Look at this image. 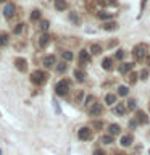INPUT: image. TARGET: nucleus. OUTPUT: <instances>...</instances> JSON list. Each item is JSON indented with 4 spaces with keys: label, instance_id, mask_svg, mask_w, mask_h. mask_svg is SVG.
Instances as JSON below:
<instances>
[{
    "label": "nucleus",
    "instance_id": "nucleus-43",
    "mask_svg": "<svg viewBox=\"0 0 150 155\" xmlns=\"http://www.w3.org/2000/svg\"><path fill=\"white\" fill-rule=\"evenodd\" d=\"M148 110H150V105H148Z\"/></svg>",
    "mask_w": 150,
    "mask_h": 155
},
{
    "label": "nucleus",
    "instance_id": "nucleus-19",
    "mask_svg": "<svg viewBox=\"0 0 150 155\" xmlns=\"http://www.w3.org/2000/svg\"><path fill=\"white\" fill-rule=\"evenodd\" d=\"M100 142H102V144H105V145L113 144V136H111V134H105V136H102V137H100Z\"/></svg>",
    "mask_w": 150,
    "mask_h": 155
},
{
    "label": "nucleus",
    "instance_id": "nucleus-17",
    "mask_svg": "<svg viewBox=\"0 0 150 155\" xmlns=\"http://www.w3.org/2000/svg\"><path fill=\"white\" fill-rule=\"evenodd\" d=\"M55 8L58 10V12H63V10H66V8H68L66 0H55Z\"/></svg>",
    "mask_w": 150,
    "mask_h": 155
},
{
    "label": "nucleus",
    "instance_id": "nucleus-12",
    "mask_svg": "<svg viewBox=\"0 0 150 155\" xmlns=\"http://www.w3.org/2000/svg\"><path fill=\"white\" fill-rule=\"evenodd\" d=\"M119 133H121V126H119V124L111 123V124L108 126V134H111V136H118Z\"/></svg>",
    "mask_w": 150,
    "mask_h": 155
},
{
    "label": "nucleus",
    "instance_id": "nucleus-4",
    "mask_svg": "<svg viewBox=\"0 0 150 155\" xmlns=\"http://www.w3.org/2000/svg\"><path fill=\"white\" fill-rule=\"evenodd\" d=\"M77 137L81 140H90L92 139V129L89 126H82V128L77 131Z\"/></svg>",
    "mask_w": 150,
    "mask_h": 155
},
{
    "label": "nucleus",
    "instance_id": "nucleus-20",
    "mask_svg": "<svg viewBox=\"0 0 150 155\" xmlns=\"http://www.w3.org/2000/svg\"><path fill=\"white\" fill-rule=\"evenodd\" d=\"M10 39H8V34L7 32H0V47H5L8 45Z\"/></svg>",
    "mask_w": 150,
    "mask_h": 155
},
{
    "label": "nucleus",
    "instance_id": "nucleus-11",
    "mask_svg": "<svg viewBox=\"0 0 150 155\" xmlns=\"http://www.w3.org/2000/svg\"><path fill=\"white\" fill-rule=\"evenodd\" d=\"M15 15V5L13 3H8L7 7H5V10H3V16L7 18V19H10Z\"/></svg>",
    "mask_w": 150,
    "mask_h": 155
},
{
    "label": "nucleus",
    "instance_id": "nucleus-2",
    "mask_svg": "<svg viewBox=\"0 0 150 155\" xmlns=\"http://www.w3.org/2000/svg\"><path fill=\"white\" fill-rule=\"evenodd\" d=\"M147 45L145 44H137V45H134L132 48V57L135 61H142L145 57H147Z\"/></svg>",
    "mask_w": 150,
    "mask_h": 155
},
{
    "label": "nucleus",
    "instance_id": "nucleus-7",
    "mask_svg": "<svg viewBox=\"0 0 150 155\" xmlns=\"http://www.w3.org/2000/svg\"><path fill=\"white\" fill-rule=\"evenodd\" d=\"M15 65H16V68L19 71H26L28 70V61H26V58H16V60H15Z\"/></svg>",
    "mask_w": 150,
    "mask_h": 155
},
{
    "label": "nucleus",
    "instance_id": "nucleus-23",
    "mask_svg": "<svg viewBox=\"0 0 150 155\" xmlns=\"http://www.w3.org/2000/svg\"><path fill=\"white\" fill-rule=\"evenodd\" d=\"M90 53H92V55H100V53H102V47L99 45V44H92V45H90Z\"/></svg>",
    "mask_w": 150,
    "mask_h": 155
},
{
    "label": "nucleus",
    "instance_id": "nucleus-35",
    "mask_svg": "<svg viewBox=\"0 0 150 155\" xmlns=\"http://www.w3.org/2000/svg\"><path fill=\"white\" fill-rule=\"evenodd\" d=\"M135 107H137L135 100H134V99H131V100L128 102V108H129V110H135Z\"/></svg>",
    "mask_w": 150,
    "mask_h": 155
},
{
    "label": "nucleus",
    "instance_id": "nucleus-5",
    "mask_svg": "<svg viewBox=\"0 0 150 155\" xmlns=\"http://www.w3.org/2000/svg\"><path fill=\"white\" fill-rule=\"evenodd\" d=\"M102 111H103V107H102V104H99V102H95L94 105L89 107V115L90 116H99V115H102Z\"/></svg>",
    "mask_w": 150,
    "mask_h": 155
},
{
    "label": "nucleus",
    "instance_id": "nucleus-25",
    "mask_svg": "<svg viewBox=\"0 0 150 155\" xmlns=\"http://www.w3.org/2000/svg\"><path fill=\"white\" fill-rule=\"evenodd\" d=\"M113 15H115V13H108V12H99V13H97V16H99L100 19H111V18H113Z\"/></svg>",
    "mask_w": 150,
    "mask_h": 155
},
{
    "label": "nucleus",
    "instance_id": "nucleus-32",
    "mask_svg": "<svg viewBox=\"0 0 150 155\" xmlns=\"http://www.w3.org/2000/svg\"><path fill=\"white\" fill-rule=\"evenodd\" d=\"M39 29H41V31H44V32L47 31V29H48V21H47V19H42V21L39 23Z\"/></svg>",
    "mask_w": 150,
    "mask_h": 155
},
{
    "label": "nucleus",
    "instance_id": "nucleus-37",
    "mask_svg": "<svg viewBox=\"0 0 150 155\" xmlns=\"http://www.w3.org/2000/svg\"><path fill=\"white\" fill-rule=\"evenodd\" d=\"M124 55H126V53H124V50H118V52H116V58H118V60H123V58H124Z\"/></svg>",
    "mask_w": 150,
    "mask_h": 155
},
{
    "label": "nucleus",
    "instance_id": "nucleus-16",
    "mask_svg": "<svg viewBox=\"0 0 150 155\" xmlns=\"http://www.w3.org/2000/svg\"><path fill=\"white\" fill-rule=\"evenodd\" d=\"M102 68H103V70H106V71H110L111 68H113V60H111V58H103V60H102Z\"/></svg>",
    "mask_w": 150,
    "mask_h": 155
},
{
    "label": "nucleus",
    "instance_id": "nucleus-24",
    "mask_svg": "<svg viewBox=\"0 0 150 155\" xmlns=\"http://www.w3.org/2000/svg\"><path fill=\"white\" fill-rule=\"evenodd\" d=\"M139 79V74L134 71H129V76H128V82L129 84H135V81Z\"/></svg>",
    "mask_w": 150,
    "mask_h": 155
},
{
    "label": "nucleus",
    "instance_id": "nucleus-15",
    "mask_svg": "<svg viewBox=\"0 0 150 155\" xmlns=\"http://www.w3.org/2000/svg\"><path fill=\"white\" fill-rule=\"evenodd\" d=\"M50 42V36H48V34H42L41 37H39V41H37V44H39V47H45L47 44Z\"/></svg>",
    "mask_w": 150,
    "mask_h": 155
},
{
    "label": "nucleus",
    "instance_id": "nucleus-36",
    "mask_svg": "<svg viewBox=\"0 0 150 155\" xmlns=\"http://www.w3.org/2000/svg\"><path fill=\"white\" fill-rule=\"evenodd\" d=\"M23 28H24V24H21V23H19V24H16V28H15V34H21V31H23Z\"/></svg>",
    "mask_w": 150,
    "mask_h": 155
},
{
    "label": "nucleus",
    "instance_id": "nucleus-40",
    "mask_svg": "<svg viewBox=\"0 0 150 155\" xmlns=\"http://www.w3.org/2000/svg\"><path fill=\"white\" fill-rule=\"evenodd\" d=\"M94 155H106V153H105V150H102V149H95Z\"/></svg>",
    "mask_w": 150,
    "mask_h": 155
},
{
    "label": "nucleus",
    "instance_id": "nucleus-30",
    "mask_svg": "<svg viewBox=\"0 0 150 155\" xmlns=\"http://www.w3.org/2000/svg\"><path fill=\"white\" fill-rule=\"evenodd\" d=\"M66 70H68V65L65 61H61V63H58V65H57V71L58 73H65Z\"/></svg>",
    "mask_w": 150,
    "mask_h": 155
},
{
    "label": "nucleus",
    "instance_id": "nucleus-9",
    "mask_svg": "<svg viewBox=\"0 0 150 155\" xmlns=\"http://www.w3.org/2000/svg\"><path fill=\"white\" fill-rule=\"evenodd\" d=\"M89 61H90V55H89V52L81 50V52H79V65H81V66H84V63H89Z\"/></svg>",
    "mask_w": 150,
    "mask_h": 155
},
{
    "label": "nucleus",
    "instance_id": "nucleus-18",
    "mask_svg": "<svg viewBox=\"0 0 150 155\" xmlns=\"http://www.w3.org/2000/svg\"><path fill=\"white\" fill-rule=\"evenodd\" d=\"M103 29H105V31H116V29H118V23L108 21V23L103 24Z\"/></svg>",
    "mask_w": 150,
    "mask_h": 155
},
{
    "label": "nucleus",
    "instance_id": "nucleus-22",
    "mask_svg": "<svg viewBox=\"0 0 150 155\" xmlns=\"http://www.w3.org/2000/svg\"><path fill=\"white\" fill-rule=\"evenodd\" d=\"M105 104L115 105V104H116V95H115V94H106V95H105Z\"/></svg>",
    "mask_w": 150,
    "mask_h": 155
},
{
    "label": "nucleus",
    "instance_id": "nucleus-6",
    "mask_svg": "<svg viewBox=\"0 0 150 155\" xmlns=\"http://www.w3.org/2000/svg\"><path fill=\"white\" fill-rule=\"evenodd\" d=\"M135 120H137V123H140V124H147L148 123V116L142 110H137V113H135Z\"/></svg>",
    "mask_w": 150,
    "mask_h": 155
},
{
    "label": "nucleus",
    "instance_id": "nucleus-26",
    "mask_svg": "<svg viewBox=\"0 0 150 155\" xmlns=\"http://www.w3.org/2000/svg\"><path fill=\"white\" fill-rule=\"evenodd\" d=\"M61 57H63V60H65V61H71L73 60V53L70 50H63L61 52Z\"/></svg>",
    "mask_w": 150,
    "mask_h": 155
},
{
    "label": "nucleus",
    "instance_id": "nucleus-14",
    "mask_svg": "<svg viewBox=\"0 0 150 155\" xmlns=\"http://www.w3.org/2000/svg\"><path fill=\"white\" fill-rule=\"evenodd\" d=\"M126 110H128V108H126V105H124V104H116L113 111H115V113L118 115V116H123V115L126 113Z\"/></svg>",
    "mask_w": 150,
    "mask_h": 155
},
{
    "label": "nucleus",
    "instance_id": "nucleus-27",
    "mask_svg": "<svg viewBox=\"0 0 150 155\" xmlns=\"http://www.w3.org/2000/svg\"><path fill=\"white\" fill-rule=\"evenodd\" d=\"M128 94H129V89H128L126 86H119V87H118V95H121V97H126Z\"/></svg>",
    "mask_w": 150,
    "mask_h": 155
},
{
    "label": "nucleus",
    "instance_id": "nucleus-41",
    "mask_svg": "<svg viewBox=\"0 0 150 155\" xmlns=\"http://www.w3.org/2000/svg\"><path fill=\"white\" fill-rule=\"evenodd\" d=\"M111 155H124V153H121V152H118V150H116V152H113Z\"/></svg>",
    "mask_w": 150,
    "mask_h": 155
},
{
    "label": "nucleus",
    "instance_id": "nucleus-21",
    "mask_svg": "<svg viewBox=\"0 0 150 155\" xmlns=\"http://www.w3.org/2000/svg\"><path fill=\"white\" fill-rule=\"evenodd\" d=\"M74 78H76V81L82 82V81L86 79V73L82 71V70H74Z\"/></svg>",
    "mask_w": 150,
    "mask_h": 155
},
{
    "label": "nucleus",
    "instance_id": "nucleus-39",
    "mask_svg": "<svg viewBox=\"0 0 150 155\" xmlns=\"http://www.w3.org/2000/svg\"><path fill=\"white\" fill-rule=\"evenodd\" d=\"M94 128L99 131V129H102L103 128V123H102V121H94Z\"/></svg>",
    "mask_w": 150,
    "mask_h": 155
},
{
    "label": "nucleus",
    "instance_id": "nucleus-34",
    "mask_svg": "<svg viewBox=\"0 0 150 155\" xmlns=\"http://www.w3.org/2000/svg\"><path fill=\"white\" fill-rule=\"evenodd\" d=\"M139 78H140V79H147V78H148V70H147V68L139 73Z\"/></svg>",
    "mask_w": 150,
    "mask_h": 155
},
{
    "label": "nucleus",
    "instance_id": "nucleus-29",
    "mask_svg": "<svg viewBox=\"0 0 150 155\" xmlns=\"http://www.w3.org/2000/svg\"><path fill=\"white\" fill-rule=\"evenodd\" d=\"M82 99H84V92H82V91H77L76 95H74V102H76V104H81Z\"/></svg>",
    "mask_w": 150,
    "mask_h": 155
},
{
    "label": "nucleus",
    "instance_id": "nucleus-28",
    "mask_svg": "<svg viewBox=\"0 0 150 155\" xmlns=\"http://www.w3.org/2000/svg\"><path fill=\"white\" fill-rule=\"evenodd\" d=\"M95 102H97V100H95V97H94V95H89V97H87V99L84 100V105L87 107V108H89L90 105H94V104H95Z\"/></svg>",
    "mask_w": 150,
    "mask_h": 155
},
{
    "label": "nucleus",
    "instance_id": "nucleus-8",
    "mask_svg": "<svg viewBox=\"0 0 150 155\" xmlns=\"http://www.w3.org/2000/svg\"><path fill=\"white\" fill-rule=\"evenodd\" d=\"M119 144L123 145V147H129V145L132 144V134H123L119 139Z\"/></svg>",
    "mask_w": 150,
    "mask_h": 155
},
{
    "label": "nucleus",
    "instance_id": "nucleus-1",
    "mask_svg": "<svg viewBox=\"0 0 150 155\" xmlns=\"http://www.w3.org/2000/svg\"><path fill=\"white\" fill-rule=\"evenodd\" d=\"M48 79V74L45 71H42V70H36L31 74V82L32 84H36V86H42V84H45Z\"/></svg>",
    "mask_w": 150,
    "mask_h": 155
},
{
    "label": "nucleus",
    "instance_id": "nucleus-31",
    "mask_svg": "<svg viewBox=\"0 0 150 155\" xmlns=\"http://www.w3.org/2000/svg\"><path fill=\"white\" fill-rule=\"evenodd\" d=\"M70 19H71V21L74 23V24H81V18L77 16V15H76L74 12H73V13H70Z\"/></svg>",
    "mask_w": 150,
    "mask_h": 155
},
{
    "label": "nucleus",
    "instance_id": "nucleus-3",
    "mask_svg": "<svg viewBox=\"0 0 150 155\" xmlns=\"http://www.w3.org/2000/svg\"><path fill=\"white\" fill-rule=\"evenodd\" d=\"M70 84H71V82L68 81V79H61V81L55 86V92H57V95L65 97V95L68 94V91H70Z\"/></svg>",
    "mask_w": 150,
    "mask_h": 155
},
{
    "label": "nucleus",
    "instance_id": "nucleus-42",
    "mask_svg": "<svg viewBox=\"0 0 150 155\" xmlns=\"http://www.w3.org/2000/svg\"><path fill=\"white\" fill-rule=\"evenodd\" d=\"M0 2H5V0H0Z\"/></svg>",
    "mask_w": 150,
    "mask_h": 155
},
{
    "label": "nucleus",
    "instance_id": "nucleus-13",
    "mask_svg": "<svg viewBox=\"0 0 150 155\" xmlns=\"http://www.w3.org/2000/svg\"><path fill=\"white\" fill-rule=\"evenodd\" d=\"M132 68H134L132 63H121V65H119V73H121V74H126V73H129Z\"/></svg>",
    "mask_w": 150,
    "mask_h": 155
},
{
    "label": "nucleus",
    "instance_id": "nucleus-38",
    "mask_svg": "<svg viewBox=\"0 0 150 155\" xmlns=\"http://www.w3.org/2000/svg\"><path fill=\"white\" fill-rule=\"evenodd\" d=\"M137 124H139L137 120H131V121H129V128H131V129H135V128H137Z\"/></svg>",
    "mask_w": 150,
    "mask_h": 155
},
{
    "label": "nucleus",
    "instance_id": "nucleus-44",
    "mask_svg": "<svg viewBox=\"0 0 150 155\" xmlns=\"http://www.w3.org/2000/svg\"><path fill=\"white\" fill-rule=\"evenodd\" d=\"M0 155H2V152H0Z\"/></svg>",
    "mask_w": 150,
    "mask_h": 155
},
{
    "label": "nucleus",
    "instance_id": "nucleus-33",
    "mask_svg": "<svg viewBox=\"0 0 150 155\" xmlns=\"http://www.w3.org/2000/svg\"><path fill=\"white\" fill-rule=\"evenodd\" d=\"M31 19H32V21H37V19H41V12H39V10H34V12L31 13Z\"/></svg>",
    "mask_w": 150,
    "mask_h": 155
},
{
    "label": "nucleus",
    "instance_id": "nucleus-10",
    "mask_svg": "<svg viewBox=\"0 0 150 155\" xmlns=\"http://www.w3.org/2000/svg\"><path fill=\"white\" fill-rule=\"evenodd\" d=\"M44 66L45 68H52V66H55L57 65V60H55V57L53 55H47L45 58H44Z\"/></svg>",
    "mask_w": 150,
    "mask_h": 155
}]
</instances>
